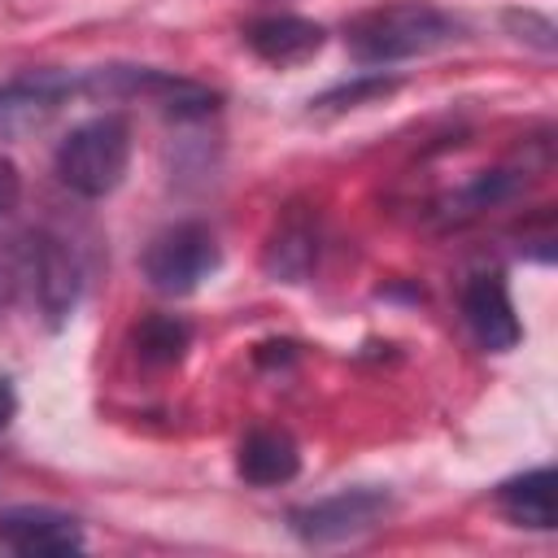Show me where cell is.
I'll list each match as a JSON object with an SVG mask.
<instances>
[{
    "mask_svg": "<svg viewBox=\"0 0 558 558\" xmlns=\"http://www.w3.org/2000/svg\"><path fill=\"white\" fill-rule=\"evenodd\" d=\"M453 39H462V22L427 0L375 4L344 26V44L362 65H392V61L427 57Z\"/></svg>",
    "mask_w": 558,
    "mask_h": 558,
    "instance_id": "6da1fadb",
    "label": "cell"
},
{
    "mask_svg": "<svg viewBox=\"0 0 558 558\" xmlns=\"http://www.w3.org/2000/svg\"><path fill=\"white\" fill-rule=\"evenodd\" d=\"M57 179L74 192V196H87V201H100L109 196L126 166H131V126L118 118V113H100L83 126H74L61 144H57Z\"/></svg>",
    "mask_w": 558,
    "mask_h": 558,
    "instance_id": "7a4b0ae2",
    "label": "cell"
},
{
    "mask_svg": "<svg viewBox=\"0 0 558 558\" xmlns=\"http://www.w3.org/2000/svg\"><path fill=\"white\" fill-rule=\"evenodd\" d=\"M9 244H13L17 296L31 301L48 327H61L83 296V266L74 248L57 235H17Z\"/></svg>",
    "mask_w": 558,
    "mask_h": 558,
    "instance_id": "3957f363",
    "label": "cell"
},
{
    "mask_svg": "<svg viewBox=\"0 0 558 558\" xmlns=\"http://www.w3.org/2000/svg\"><path fill=\"white\" fill-rule=\"evenodd\" d=\"M218 262H222V248L205 222H174V227L157 231L140 257L144 279L166 296L196 292L218 270Z\"/></svg>",
    "mask_w": 558,
    "mask_h": 558,
    "instance_id": "277c9868",
    "label": "cell"
},
{
    "mask_svg": "<svg viewBox=\"0 0 558 558\" xmlns=\"http://www.w3.org/2000/svg\"><path fill=\"white\" fill-rule=\"evenodd\" d=\"M388 510H392L388 488H340L331 497L288 510V527L305 545H340V541H357L375 532L388 519Z\"/></svg>",
    "mask_w": 558,
    "mask_h": 558,
    "instance_id": "5b68a950",
    "label": "cell"
},
{
    "mask_svg": "<svg viewBox=\"0 0 558 558\" xmlns=\"http://www.w3.org/2000/svg\"><path fill=\"white\" fill-rule=\"evenodd\" d=\"M74 96H83V74H65V70L17 74L0 87V131L35 126L48 113H57L61 105H70Z\"/></svg>",
    "mask_w": 558,
    "mask_h": 558,
    "instance_id": "8992f818",
    "label": "cell"
},
{
    "mask_svg": "<svg viewBox=\"0 0 558 558\" xmlns=\"http://www.w3.org/2000/svg\"><path fill=\"white\" fill-rule=\"evenodd\" d=\"M87 541H83V527L61 514V510H48V506H13V510H0V549L9 554H78Z\"/></svg>",
    "mask_w": 558,
    "mask_h": 558,
    "instance_id": "52a82bcc",
    "label": "cell"
},
{
    "mask_svg": "<svg viewBox=\"0 0 558 558\" xmlns=\"http://www.w3.org/2000/svg\"><path fill=\"white\" fill-rule=\"evenodd\" d=\"M462 318L471 327V336L480 340V349L488 353H506L519 344L523 327L514 318V301L501 275H475L462 292Z\"/></svg>",
    "mask_w": 558,
    "mask_h": 558,
    "instance_id": "ba28073f",
    "label": "cell"
},
{
    "mask_svg": "<svg viewBox=\"0 0 558 558\" xmlns=\"http://www.w3.org/2000/svg\"><path fill=\"white\" fill-rule=\"evenodd\" d=\"M327 31L310 17H296V13H270V17H257L244 26V44L253 57H262L266 65H301L310 61L318 48H323Z\"/></svg>",
    "mask_w": 558,
    "mask_h": 558,
    "instance_id": "9c48e42d",
    "label": "cell"
},
{
    "mask_svg": "<svg viewBox=\"0 0 558 558\" xmlns=\"http://www.w3.org/2000/svg\"><path fill=\"white\" fill-rule=\"evenodd\" d=\"M235 471L244 484L253 488H275V484H288L296 471H301V453H296V440L279 427H257L240 440L235 449Z\"/></svg>",
    "mask_w": 558,
    "mask_h": 558,
    "instance_id": "30bf717a",
    "label": "cell"
},
{
    "mask_svg": "<svg viewBox=\"0 0 558 558\" xmlns=\"http://www.w3.org/2000/svg\"><path fill=\"white\" fill-rule=\"evenodd\" d=\"M314 262H318V227L305 214H288L275 227V235L266 240L262 270L275 283H305V275L314 270Z\"/></svg>",
    "mask_w": 558,
    "mask_h": 558,
    "instance_id": "8fae6325",
    "label": "cell"
},
{
    "mask_svg": "<svg viewBox=\"0 0 558 558\" xmlns=\"http://www.w3.org/2000/svg\"><path fill=\"white\" fill-rule=\"evenodd\" d=\"M554 484H558L554 466L523 471V475H514V480H506V484L497 488V506L506 510L510 523L549 532V527L558 523V514H554Z\"/></svg>",
    "mask_w": 558,
    "mask_h": 558,
    "instance_id": "7c38bea8",
    "label": "cell"
},
{
    "mask_svg": "<svg viewBox=\"0 0 558 558\" xmlns=\"http://www.w3.org/2000/svg\"><path fill=\"white\" fill-rule=\"evenodd\" d=\"M131 344H135V357L148 362V366H174L187 344H192V331L183 318L174 314H148L135 331H131Z\"/></svg>",
    "mask_w": 558,
    "mask_h": 558,
    "instance_id": "4fadbf2b",
    "label": "cell"
},
{
    "mask_svg": "<svg viewBox=\"0 0 558 558\" xmlns=\"http://www.w3.org/2000/svg\"><path fill=\"white\" fill-rule=\"evenodd\" d=\"M397 92V78H384V74H357L353 83H336L327 87L318 100H310L314 109H357V105H371V100H384Z\"/></svg>",
    "mask_w": 558,
    "mask_h": 558,
    "instance_id": "5bb4252c",
    "label": "cell"
},
{
    "mask_svg": "<svg viewBox=\"0 0 558 558\" xmlns=\"http://www.w3.org/2000/svg\"><path fill=\"white\" fill-rule=\"evenodd\" d=\"M506 26L514 31V39L541 48V52H554V22L541 17V13H506Z\"/></svg>",
    "mask_w": 558,
    "mask_h": 558,
    "instance_id": "9a60e30c",
    "label": "cell"
},
{
    "mask_svg": "<svg viewBox=\"0 0 558 558\" xmlns=\"http://www.w3.org/2000/svg\"><path fill=\"white\" fill-rule=\"evenodd\" d=\"M17 196H22V179H17V166L0 157V218H4V214L17 205Z\"/></svg>",
    "mask_w": 558,
    "mask_h": 558,
    "instance_id": "2e32d148",
    "label": "cell"
},
{
    "mask_svg": "<svg viewBox=\"0 0 558 558\" xmlns=\"http://www.w3.org/2000/svg\"><path fill=\"white\" fill-rule=\"evenodd\" d=\"M13 414H17V392H13V384L0 375V432L13 423Z\"/></svg>",
    "mask_w": 558,
    "mask_h": 558,
    "instance_id": "e0dca14e",
    "label": "cell"
}]
</instances>
